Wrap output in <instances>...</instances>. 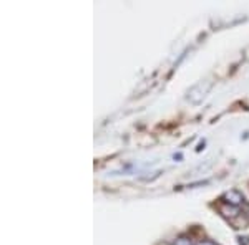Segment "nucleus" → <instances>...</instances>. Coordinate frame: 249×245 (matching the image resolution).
I'll list each match as a JSON object with an SVG mask.
<instances>
[{"label": "nucleus", "instance_id": "1", "mask_svg": "<svg viewBox=\"0 0 249 245\" xmlns=\"http://www.w3.org/2000/svg\"><path fill=\"white\" fill-rule=\"evenodd\" d=\"M221 202L232 207H243L246 204V199H244V194L239 189H230V191H226L221 196Z\"/></svg>", "mask_w": 249, "mask_h": 245}, {"label": "nucleus", "instance_id": "2", "mask_svg": "<svg viewBox=\"0 0 249 245\" xmlns=\"http://www.w3.org/2000/svg\"><path fill=\"white\" fill-rule=\"evenodd\" d=\"M210 88H211V82H199L198 85H195L188 91V99L193 103H199L206 96Z\"/></svg>", "mask_w": 249, "mask_h": 245}, {"label": "nucleus", "instance_id": "3", "mask_svg": "<svg viewBox=\"0 0 249 245\" xmlns=\"http://www.w3.org/2000/svg\"><path fill=\"white\" fill-rule=\"evenodd\" d=\"M221 212L226 219H236L243 214V211H239V207H232V206H228V204H223L221 206Z\"/></svg>", "mask_w": 249, "mask_h": 245}, {"label": "nucleus", "instance_id": "4", "mask_svg": "<svg viewBox=\"0 0 249 245\" xmlns=\"http://www.w3.org/2000/svg\"><path fill=\"white\" fill-rule=\"evenodd\" d=\"M171 245H196V244L190 235H178L171 242Z\"/></svg>", "mask_w": 249, "mask_h": 245}, {"label": "nucleus", "instance_id": "5", "mask_svg": "<svg viewBox=\"0 0 249 245\" xmlns=\"http://www.w3.org/2000/svg\"><path fill=\"white\" fill-rule=\"evenodd\" d=\"M238 242H239V245H249V237L248 235H239Z\"/></svg>", "mask_w": 249, "mask_h": 245}, {"label": "nucleus", "instance_id": "6", "mask_svg": "<svg viewBox=\"0 0 249 245\" xmlns=\"http://www.w3.org/2000/svg\"><path fill=\"white\" fill-rule=\"evenodd\" d=\"M196 245H219V244H216L214 240H210V239H203V240H199Z\"/></svg>", "mask_w": 249, "mask_h": 245}, {"label": "nucleus", "instance_id": "7", "mask_svg": "<svg viewBox=\"0 0 249 245\" xmlns=\"http://www.w3.org/2000/svg\"><path fill=\"white\" fill-rule=\"evenodd\" d=\"M243 215L249 219V204H244V206H243Z\"/></svg>", "mask_w": 249, "mask_h": 245}, {"label": "nucleus", "instance_id": "8", "mask_svg": "<svg viewBox=\"0 0 249 245\" xmlns=\"http://www.w3.org/2000/svg\"><path fill=\"white\" fill-rule=\"evenodd\" d=\"M173 158H175V159H181L183 156H181V154H179V152H178V154H175V156H173Z\"/></svg>", "mask_w": 249, "mask_h": 245}]
</instances>
